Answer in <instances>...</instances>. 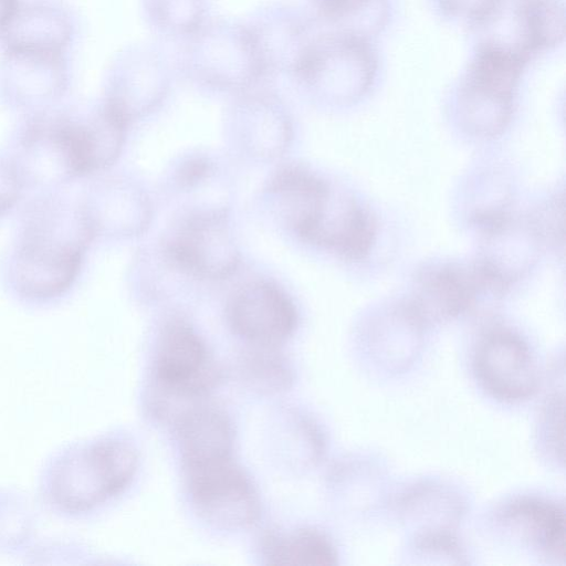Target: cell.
<instances>
[{"label": "cell", "mask_w": 566, "mask_h": 566, "mask_svg": "<svg viewBox=\"0 0 566 566\" xmlns=\"http://www.w3.org/2000/svg\"><path fill=\"white\" fill-rule=\"evenodd\" d=\"M46 214L27 228L14 261L17 287L33 298L54 297L70 287L90 237L84 217L59 210Z\"/></svg>", "instance_id": "cell-1"}, {"label": "cell", "mask_w": 566, "mask_h": 566, "mask_svg": "<svg viewBox=\"0 0 566 566\" xmlns=\"http://www.w3.org/2000/svg\"><path fill=\"white\" fill-rule=\"evenodd\" d=\"M172 66L158 48L142 44L124 51L114 62L106 101L129 120L136 111L155 105L169 88Z\"/></svg>", "instance_id": "cell-10"}, {"label": "cell", "mask_w": 566, "mask_h": 566, "mask_svg": "<svg viewBox=\"0 0 566 566\" xmlns=\"http://www.w3.org/2000/svg\"><path fill=\"white\" fill-rule=\"evenodd\" d=\"M134 447L105 438L57 459L49 476L53 502L69 513H80L120 493L137 470Z\"/></svg>", "instance_id": "cell-2"}, {"label": "cell", "mask_w": 566, "mask_h": 566, "mask_svg": "<svg viewBox=\"0 0 566 566\" xmlns=\"http://www.w3.org/2000/svg\"><path fill=\"white\" fill-rule=\"evenodd\" d=\"M298 235L345 259L360 260L371 249L376 224L354 199L331 191L316 217Z\"/></svg>", "instance_id": "cell-13"}, {"label": "cell", "mask_w": 566, "mask_h": 566, "mask_svg": "<svg viewBox=\"0 0 566 566\" xmlns=\"http://www.w3.org/2000/svg\"><path fill=\"white\" fill-rule=\"evenodd\" d=\"M476 378L493 397L516 402L538 388V371L527 345L514 333L496 329L479 343L474 359Z\"/></svg>", "instance_id": "cell-7"}, {"label": "cell", "mask_w": 566, "mask_h": 566, "mask_svg": "<svg viewBox=\"0 0 566 566\" xmlns=\"http://www.w3.org/2000/svg\"><path fill=\"white\" fill-rule=\"evenodd\" d=\"M177 436L184 468L232 457V424L214 407L185 411L177 421Z\"/></svg>", "instance_id": "cell-17"}, {"label": "cell", "mask_w": 566, "mask_h": 566, "mask_svg": "<svg viewBox=\"0 0 566 566\" xmlns=\"http://www.w3.org/2000/svg\"><path fill=\"white\" fill-rule=\"evenodd\" d=\"M526 57L486 43L471 64L460 95L462 122L483 137L500 134L510 122L513 94Z\"/></svg>", "instance_id": "cell-4"}, {"label": "cell", "mask_w": 566, "mask_h": 566, "mask_svg": "<svg viewBox=\"0 0 566 566\" xmlns=\"http://www.w3.org/2000/svg\"><path fill=\"white\" fill-rule=\"evenodd\" d=\"M227 316L232 331L245 340L273 347L287 339L297 324L291 298L270 282L245 285L231 298Z\"/></svg>", "instance_id": "cell-9"}, {"label": "cell", "mask_w": 566, "mask_h": 566, "mask_svg": "<svg viewBox=\"0 0 566 566\" xmlns=\"http://www.w3.org/2000/svg\"><path fill=\"white\" fill-rule=\"evenodd\" d=\"M484 230V252L476 264L503 290L518 280L535 262L539 228L520 222L502 211L476 214Z\"/></svg>", "instance_id": "cell-11"}, {"label": "cell", "mask_w": 566, "mask_h": 566, "mask_svg": "<svg viewBox=\"0 0 566 566\" xmlns=\"http://www.w3.org/2000/svg\"><path fill=\"white\" fill-rule=\"evenodd\" d=\"M182 41L179 69L200 86L244 93L265 78L245 22L208 20Z\"/></svg>", "instance_id": "cell-3"}, {"label": "cell", "mask_w": 566, "mask_h": 566, "mask_svg": "<svg viewBox=\"0 0 566 566\" xmlns=\"http://www.w3.org/2000/svg\"><path fill=\"white\" fill-rule=\"evenodd\" d=\"M261 350L245 363V371L249 380L260 385L264 389L277 390L285 388L291 381L290 370L283 359L272 350V347L260 346Z\"/></svg>", "instance_id": "cell-22"}, {"label": "cell", "mask_w": 566, "mask_h": 566, "mask_svg": "<svg viewBox=\"0 0 566 566\" xmlns=\"http://www.w3.org/2000/svg\"><path fill=\"white\" fill-rule=\"evenodd\" d=\"M563 396H554L546 406L544 418V437L549 451L558 458V451L563 455Z\"/></svg>", "instance_id": "cell-23"}, {"label": "cell", "mask_w": 566, "mask_h": 566, "mask_svg": "<svg viewBox=\"0 0 566 566\" xmlns=\"http://www.w3.org/2000/svg\"><path fill=\"white\" fill-rule=\"evenodd\" d=\"M262 553L272 565L331 566L338 557L329 538L312 528L268 535Z\"/></svg>", "instance_id": "cell-19"}, {"label": "cell", "mask_w": 566, "mask_h": 566, "mask_svg": "<svg viewBox=\"0 0 566 566\" xmlns=\"http://www.w3.org/2000/svg\"><path fill=\"white\" fill-rule=\"evenodd\" d=\"M501 522L554 559L564 558L563 507L537 497H520L501 511Z\"/></svg>", "instance_id": "cell-18"}, {"label": "cell", "mask_w": 566, "mask_h": 566, "mask_svg": "<svg viewBox=\"0 0 566 566\" xmlns=\"http://www.w3.org/2000/svg\"><path fill=\"white\" fill-rule=\"evenodd\" d=\"M210 0H143L150 28L168 39L185 40L207 20Z\"/></svg>", "instance_id": "cell-21"}, {"label": "cell", "mask_w": 566, "mask_h": 566, "mask_svg": "<svg viewBox=\"0 0 566 566\" xmlns=\"http://www.w3.org/2000/svg\"><path fill=\"white\" fill-rule=\"evenodd\" d=\"M373 0H311L317 14L328 20H339L356 14Z\"/></svg>", "instance_id": "cell-24"}, {"label": "cell", "mask_w": 566, "mask_h": 566, "mask_svg": "<svg viewBox=\"0 0 566 566\" xmlns=\"http://www.w3.org/2000/svg\"><path fill=\"white\" fill-rule=\"evenodd\" d=\"M486 291L503 293L476 263L473 266L433 265L418 275L412 297L405 307L423 327L461 315Z\"/></svg>", "instance_id": "cell-6"}, {"label": "cell", "mask_w": 566, "mask_h": 566, "mask_svg": "<svg viewBox=\"0 0 566 566\" xmlns=\"http://www.w3.org/2000/svg\"><path fill=\"white\" fill-rule=\"evenodd\" d=\"M155 377L167 391L200 395L217 380V371L201 337L186 323L168 325L155 357Z\"/></svg>", "instance_id": "cell-12"}, {"label": "cell", "mask_w": 566, "mask_h": 566, "mask_svg": "<svg viewBox=\"0 0 566 566\" xmlns=\"http://www.w3.org/2000/svg\"><path fill=\"white\" fill-rule=\"evenodd\" d=\"M407 521L420 524L417 534L452 532L459 521L462 504L453 493L433 485H421L401 501Z\"/></svg>", "instance_id": "cell-20"}, {"label": "cell", "mask_w": 566, "mask_h": 566, "mask_svg": "<svg viewBox=\"0 0 566 566\" xmlns=\"http://www.w3.org/2000/svg\"><path fill=\"white\" fill-rule=\"evenodd\" d=\"M6 88L20 99L48 98L66 83L63 52L7 49L1 69Z\"/></svg>", "instance_id": "cell-15"}, {"label": "cell", "mask_w": 566, "mask_h": 566, "mask_svg": "<svg viewBox=\"0 0 566 566\" xmlns=\"http://www.w3.org/2000/svg\"><path fill=\"white\" fill-rule=\"evenodd\" d=\"M245 24L256 46L265 77L291 75L310 43L305 20L287 4H269L258 10Z\"/></svg>", "instance_id": "cell-14"}, {"label": "cell", "mask_w": 566, "mask_h": 566, "mask_svg": "<svg viewBox=\"0 0 566 566\" xmlns=\"http://www.w3.org/2000/svg\"><path fill=\"white\" fill-rule=\"evenodd\" d=\"M208 169L207 163L200 159L192 160L184 167L181 179L182 182L188 185L196 182L197 179H201Z\"/></svg>", "instance_id": "cell-25"}, {"label": "cell", "mask_w": 566, "mask_h": 566, "mask_svg": "<svg viewBox=\"0 0 566 566\" xmlns=\"http://www.w3.org/2000/svg\"><path fill=\"white\" fill-rule=\"evenodd\" d=\"M167 250L178 268L205 279L227 277L239 263V252L220 212L199 213L186 220Z\"/></svg>", "instance_id": "cell-8"}, {"label": "cell", "mask_w": 566, "mask_h": 566, "mask_svg": "<svg viewBox=\"0 0 566 566\" xmlns=\"http://www.w3.org/2000/svg\"><path fill=\"white\" fill-rule=\"evenodd\" d=\"M191 503L199 516L223 530L253 525L260 516L258 492L232 457L184 468Z\"/></svg>", "instance_id": "cell-5"}, {"label": "cell", "mask_w": 566, "mask_h": 566, "mask_svg": "<svg viewBox=\"0 0 566 566\" xmlns=\"http://www.w3.org/2000/svg\"><path fill=\"white\" fill-rule=\"evenodd\" d=\"M19 4V0H0V31L9 22Z\"/></svg>", "instance_id": "cell-26"}, {"label": "cell", "mask_w": 566, "mask_h": 566, "mask_svg": "<svg viewBox=\"0 0 566 566\" xmlns=\"http://www.w3.org/2000/svg\"><path fill=\"white\" fill-rule=\"evenodd\" d=\"M73 27L69 15L46 2L20 3L0 31L7 49L61 51L69 45Z\"/></svg>", "instance_id": "cell-16"}]
</instances>
